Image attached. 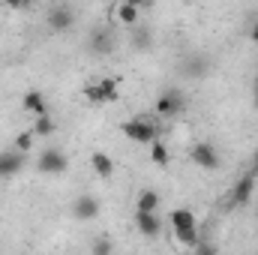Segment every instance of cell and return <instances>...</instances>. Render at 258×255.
Returning <instances> with one entry per match:
<instances>
[{
    "label": "cell",
    "instance_id": "cell-1",
    "mask_svg": "<svg viewBox=\"0 0 258 255\" xmlns=\"http://www.w3.org/2000/svg\"><path fill=\"white\" fill-rule=\"evenodd\" d=\"M168 222H171V231H174V240L195 249L201 243V234H198V222H195V213L189 207H174L168 213Z\"/></svg>",
    "mask_w": 258,
    "mask_h": 255
},
{
    "label": "cell",
    "instance_id": "cell-2",
    "mask_svg": "<svg viewBox=\"0 0 258 255\" xmlns=\"http://www.w3.org/2000/svg\"><path fill=\"white\" fill-rule=\"evenodd\" d=\"M120 132H123L126 138H132V141H138V144H153V141H159V123H156V117H147V114L120 123Z\"/></svg>",
    "mask_w": 258,
    "mask_h": 255
},
{
    "label": "cell",
    "instance_id": "cell-3",
    "mask_svg": "<svg viewBox=\"0 0 258 255\" xmlns=\"http://www.w3.org/2000/svg\"><path fill=\"white\" fill-rule=\"evenodd\" d=\"M84 96L93 105H111V102L120 99V90H117V81L114 78H99L96 84H87L84 87Z\"/></svg>",
    "mask_w": 258,
    "mask_h": 255
},
{
    "label": "cell",
    "instance_id": "cell-4",
    "mask_svg": "<svg viewBox=\"0 0 258 255\" xmlns=\"http://www.w3.org/2000/svg\"><path fill=\"white\" fill-rule=\"evenodd\" d=\"M36 171L39 174H63V171H69V156L60 147H45L36 159Z\"/></svg>",
    "mask_w": 258,
    "mask_h": 255
},
{
    "label": "cell",
    "instance_id": "cell-5",
    "mask_svg": "<svg viewBox=\"0 0 258 255\" xmlns=\"http://www.w3.org/2000/svg\"><path fill=\"white\" fill-rule=\"evenodd\" d=\"M183 108H186V99H183V93L174 90V87L162 90L159 99H156V117H177Z\"/></svg>",
    "mask_w": 258,
    "mask_h": 255
},
{
    "label": "cell",
    "instance_id": "cell-6",
    "mask_svg": "<svg viewBox=\"0 0 258 255\" xmlns=\"http://www.w3.org/2000/svg\"><path fill=\"white\" fill-rule=\"evenodd\" d=\"M189 156H192V162L201 168V171H216V168H219V153H216V147H213L210 141H198V144H192Z\"/></svg>",
    "mask_w": 258,
    "mask_h": 255
},
{
    "label": "cell",
    "instance_id": "cell-7",
    "mask_svg": "<svg viewBox=\"0 0 258 255\" xmlns=\"http://www.w3.org/2000/svg\"><path fill=\"white\" fill-rule=\"evenodd\" d=\"M255 174L252 171H246V174H240V180L234 183V189L228 195V207H246L249 204V198H252V192H255Z\"/></svg>",
    "mask_w": 258,
    "mask_h": 255
},
{
    "label": "cell",
    "instance_id": "cell-8",
    "mask_svg": "<svg viewBox=\"0 0 258 255\" xmlns=\"http://www.w3.org/2000/svg\"><path fill=\"white\" fill-rule=\"evenodd\" d=\"M99 210H102V204H99V198H96V195H78V198L72 201V216H75V219H81V222L96 219V216H99Z\"/></svg>",
    "mask_w": 258,
    "mask_h": 255
},
{
    "label": "cell",
    "instance_id": "cell-9",
    "mask_svg": "<svg viewBox=\"0 0 258 255\" xmlns=\"http://www.w3.org/2000/svg\"><path fill=\"white\" fill-rule=\"evenodd\" d=\"M27 168V156L24 153H18V150H3L0 153V177H15V174H21Z\"/></svg>",
    "mask_w": 258,
    "mask_h": 255
},
{
    "label": "cell",
    "instance_id": "cell-10",
    "mask_svg": "<svg viewBox=\"0 0 258 255\" xmlns=\"http://www.w3.org/2000/svg\"><path fill=\"white\" fill-rule=\"evenodd\" d=\"M75 24V9L72 6H66V3H57V6H51L48 9V27L51 30H57V33H63Z\"/></svg>",
    "mask_w": 258,
    "mask_h": 255
},
{
    "label": "cell",
    "instance_id": "cell-11",
    "mask_svg": "<svg viewBox=\"0 0 258 255\" xmlns=\"http://www.w3.org/2000/svg\"><path fill=\"white\" fill-rule=\"evenodd\" d=\"M21 105H24L27 114H33V120L48 114V99H45V93H39V90H27V93L21 96Z\"/></svg>",
    "mask_w": 258,
    "mask_h": 255
},
{
    "label": "cell",
    "instance_id": "cell-12",
    "mask_svg": "<svg viewBox=\"0 0 258 255\" xmlns=\"http://www.w3.org/2000/svg\"><path fill=\"white\" fill-rule=\"evenodd\" d=\"M135 225H138V231H141L144 237H150V240H156V237L162 234V216H159V213H135Z\"/></svg>",
    "mask_w": 258,
    "mask_h": 255
},
{
    "label": "cell",
    "instance_id": "cell-13",
    "mask_svg": "<svg viewBox=\"0 0 258 255\" xmlns=\"http://www.w3.org/2000/svg\"><path fill=\"white\" fill-rule=\"evenodd\" d=\"M114 51V36L108 27H96L90 36V54H111Z\"/></svg>",
    "mask_w": 258,
    "mask_h": 255
},
{
    "label": "cell",
    "instance_id": "cell-14",
    "mask_svg": "<svg viewBox=\"0 0 258 255\" xmlns=\"http://www.w3.org/2000/svg\"><path fill=\"white\" fill-rule=\"evenodd\" d=\"M114 18H117L120 24L135 27V24H141V21H138V18H141V6H138L135 0H123V3L114 6Z\"/></svg>",
    "mask_w": 258,
    "mask_h": 255
},
{
    "label": "cell",
    "instance_id": "cell-15",
    "mask_svg": "<svg viewBox=\"0 0 258 255\" xmlns=\"http://www.w3.org/2000/svg\"><path fill=\"white\" fill-rule=\"evenodd\" d=\"M90 168L96 171V177H111L114 174V159L105 150H93L90 153Z\"/></svg>",
    "mask_w": 258,
    "mask_h": 255
},
{
    "label": "cell",
    "instance_id": "cell-16",
    "mask_svg": "<svg viewBox=\"0 0 258 255\" xmlns=\"http://www.w3.org/2000/svg\"><path fill=\"white\" fill-rule=\"evenodd\" d=\"M159 210V192L156 189H141L135 201V213H156Z\"/></svg>",
    "mask_w": 258,
    "mask_h": 255
},
{
    "label": "cell",
    "instance_id": "cell-17",
    "mask_svg": "<svg viewBox=\"0 0 258 255\" xmlns=\"http://www.w3.org/2000/svg\"><path fill=\"white\" fill-rule=\"evenodd\" d=\"M30 132H33L36 138H51V135L57 132V120H54L51 114H45V117H36V120H33V126H30Z\"/></svg>",
    "mask_w": 258,
    "mask_h": 255
},
{
    "label": "cell",
    "instance_id": "cell-18",
    "mask_svg": "<svg viewBox=\"0 0 258 255\" xmlns=\"http://www.w3.org/2000/svg\"><path fill=\"white\" fill-rule=\"evenodd\" d=\"M132 45H135V51H147L153 45V33L144 24H135L132 27Z\"/></svg>",
    "mask_w": 258,
    "mask_h": 255
},
{
    "label": "cell",
    "instance_id": "cell-19",
    "mask_svg": "<svg viewBox=\"0 0 258 255\" xmlns=\"http://www.w3.org/2000/svg\"><path fill=\"white\" fill-rule=\"evenodd\" d=\"M183 75H189V78H201V75H207V57L192 54V57L183 63Z\"/></svg>",
    "mask_w": 258,
    "mask_h": 255
},
{
    "label": "cell",
    "instance_id": "cell-20",
    "mask_svg": "<svg viewBox=\"0 0 258 255\" xmlns=\"http://www.w3.org/2000/svg\"><path fill=\"white\" fill-rule=\"evenodd\" d=\"M111 252H114L111 237H108V234H96L93 243H90V255H111Z\"/></svg>",
    "mask_w": 258,
    "mask_h": 255
},
{
    "label": "cell",
    "instance_id": "cell-21",
    "mask_svg": "<svg viewBox=\"0 0 258 255\" xmlns=\"http://www.w3.org/2000/svg\"><path fill=\"white\" fill-rule=\"evenodd\" d=\"M150 162L159 165V168L168 165V147H165L162 141H153V144H150Z\"/></svg>",
    "mask_w": 258,
    "mask_h": 255
},
{
    "label": "cell",
    "instance_id": "cell-22",
    "mask_svg": "<svg viewBox=\"0 0 258 255\" xmlns=\"http://www.w3.org/2000/svg\"><path fill=\"white\" fill-rule=\"evenodd\" d=\"M33 141H36V135H33L30 129H27V132H21V135L15 138L12 150H18V153H24V156H27V153H30V147H33Z\"/></svg>",
    "mask_w": 258,
    "mask_h": 255
},
{
    "label": "cell",
    "instance_id": "cell-23",
    "mask_svg": "<svg viewBox=\"0 0 258 255\" xmlns=\"http://www.w3.org/2000/svg\"><path fill=\"white\" fill-rule=\"evenodd\" d=\"M195 255H216V246H213L210 240H201V243L195 246Z\"/></svg>",
    "mask_w": 258,
    "mask_h": 255
},
{
    "label": "cell",
    "instance_id": "cell-24",
    "mask_svg": "<svg viewBox=\"0 0 258 255\" xmlns=\"http://www.w3.org/2000/svg\"><path fill=\"white\" fill-rule=\"evenodd\" d=\"M249 39H252V42L258 45V18L252 21V30H249Z\"/></svg>",
    "mask_w": 258,
    "mask_h": 255
},
{
    "label": "cell",
    "instance_id": "cell-25",
    "mask_svg": "<svg viewBox=\"0 0 258 255\" xmlns=\"http://www.w3.org/2000/svg\"><path fill=\"white\" fill-rule=\"evenodd\" d=\"M252 174H255V180H258V147H255V153H252V168H249Z\"/></svg>",
    "mask_w": 258,
    "mask_h": 255
},
{
    "label": "cell",
    "instance_id": "cell-26",
    "mask_svg": "<svg viewBox=\"0 0 258 255\" xmlns=\"http://www.w3.org/2000/svg\"><path fill=\"white\" fill-rule=\"evenodd\" d=\"M252 102H255V111H258V81H255V90H252Z\"/></svg>",
    "mask_w": 258,
    "mask_h": 255
}]
</instances>
